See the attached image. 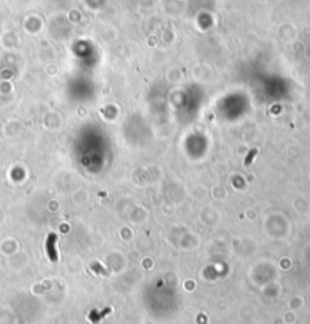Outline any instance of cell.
I'll list each match as a JSON object with an SVG mask.
<instances>
[{
    "mask_svg": "<svg viewBox=\"0 0 310 324\" xmlns=\"http://www.w3.org/2000/svg\"><path fill=\"white\" fill-rule=\"evenodd\" d=\"M257 154V149H254V150H251V153L247 156V159H245V167H248L250 164H251V161L254 159V156Z\"/></svg>",
    "mask_w": 310,
    "mask_h": 324,
    "instance_id": "cell-2",
    "label": "cell"
},
{
    "mask_svg": "<svg viewBox=\"0 0 310 324\" xmlns=\"http://www.w3.org/2000/svg\"><path fill=\"white\" fill-rule=\"evenodd\" d=\"M56 241H58V236L55 233H50L47 241H46V252H47V256L51 262H58V250H56Z\"/></svg>",
    "mask_w": 310,
    "mask_h": 324,
    "instance_id": "cell-1",
    "label": "cell"
}]
</instances>
